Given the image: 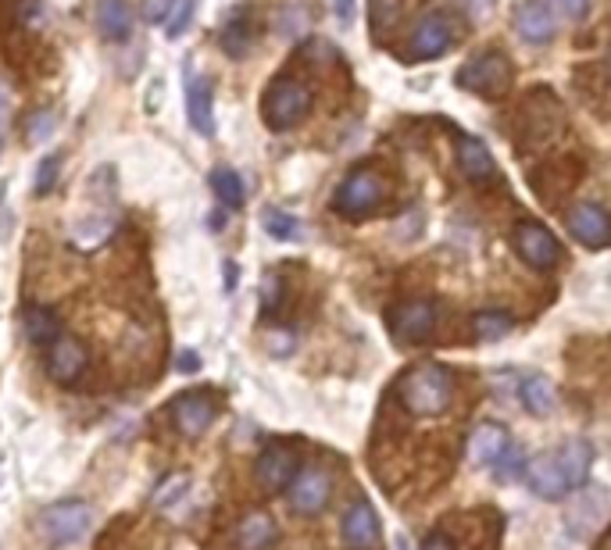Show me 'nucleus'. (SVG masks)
Wrapping results in <instances>:
<instances>
[{"label": "nucleus", "instance_id": "f257e3e1", "mask_svg": "<svg viewBox=\"0 0 611 550\" xmlns=\"http://www.w3.org/2000/svg\"><path fill=\"white\" fill-rule=\"evenodd\" d=\"M454 372L447 364L425 361L408 369L397 383V396H401L404 411H411L415 419H436L454 404Z\"/></svg>", "mask_w": 611, "mask_h": 550}, {"label": "nucleus", "instance_id": "f03ea898", "mask_svg": "<svg viewBox=\"0 0 611 550\" xmlns=\"http://www.w3.org/2000/svg\"><path fill=\"white\" fill-rule=\"evenodd\" d=\"M312 104H315V94L308 83L294 80V75H276L262 94V118L272 133H286V129H297L312 115Z\"/></svg>", "mask_w": 611, "mask_h": 550}, {"label": "nucleus", "instance_id": "7ed1b4c3", "mask_svg": "<svg viewBox=\"0 0 611 550\" xmlns=\"http://www.w3.org/2000/svg\"><path fill=\"white\" fill-rule=\"evenodd\" d=\"M383 197H387V179L379 176L372 165H361L336 187L333 211L344 219H361V215H372V211L383 204Z\"/></svg>", "mask_w": 611, "mask_h": 550}, {"label": "nucleus", "instance_id": "20e7f679", "mask_svg": "<svg viewBox=\"0 0 611 550\" xmlns=\"http://www.w3.org/2000/svg\"><path fill=\"white\" fill-rule=\"evenodd\" d=\"M89 526H94V511L83 500H61L51 504L48 511H40L36 518V532L43 537V543L51 547H69L75 540H83Z\"/></svg>", "mask_w": 611, "mask_h": 550}, {"label": "nucleus", "instance_id": "39448f33", "mask_svg": "<svg viewBox=\"0 0 611 550\" xmlns=\"http://www.w3.org/2000/svg\"><path fill=\"white\" fill-rule=\"evenodd\" d=\"M512 83H515V68L501 51H486L480 57H472L468 65L457 72V86L468 89V94H480V97L508 94Z\"/></svg>", "mask_w": 611, "mask_h": 550}, {"label": "nucleus", "instance_id": "423d86ee", "mask_svg": "<svg viewBox=\"0 0 611 550\" xmlns=\"http://www.w3.org/2000/svg\"><path fill=\"white\" fill-rule=\"evenodd\" d=\"M512 247L529 268H537V272L555 268L558 257H561V243L555 240L551 229L540 225V222H518L515 233H512Z\"/></svg>", "mask_w": 611, "mask_h": 550}, {"label": "nucleus", "instance_id": "0eeeda50", "mask_svg": "<svg viewBox=\"0 0 611 550\" xmlns=\"http://www.w3.org/2000/svg\"><path fill=\"white\" fill-rule=\"evenodd\" d=\"M451 43H454V22H451V14L433 8V11L419 14L415 29H411L408 47H411V57H415V61H433L440 54H447Z\"/></svg>", "mask_w": 611, "mask_h": 550}, {"label": "nucleus", "instance_id": "6e6552de", "mask_svg": "<svg viewBox=\"0 0 611 550\" xmlns=\"http://www.w3.org/2000/svg\"><path fill=\"white\" fill-rule=\"evenodd\" d=\"M387 326L397 340L404 343H422L430 340L433 329H436V308L433 300H404V304H393L387 311Z\"/></svg>", "mask_w": 611, "mask_h": 550}, {"label": "nucleus", "instance_id": "1a4fd4ad", "mask_svg": "<svg viewBox=\"0 0 611 550\" xmlns=\"http://www.w3.org/2000/svg\"><path fill=\"white\" fill-rule=\"evenodd\" d=\"M329 497H333V479H329V472L318 465L301 468L297 479L289 483V508L304 518L323 515L329 508Z\"/></svg>", "mask_w": 611, "mask_h": 550}, {"label": "nucleus", "instance_id": "9d476101", "mask_svg": "<svg viewBox=\"0 0 611 550\" xmlns=\"http://www.w3.org/2000/svg\"><path fill=\"white\" fill-rule=\"evenodd\" d=\"M526 483H529V490L544 500H561L565 494L576 490L572 479H569V468H565V462H561V451L533 457V462L526 465Z\"/></svg>", "mask_w": 611, "mask_h": 550}, {"label": "nucleus", "instance_id": "9b49d317", "mask_svg": "<svg viewBox=\"0 0 611 550\" xmlns=\"http://www.w3.org/2000/svg\"><path fill=\"white\" fill-rule=\"evenodd\" d=\"M187 121L197 136L211 140L215 136V89H211V80L201 72L187 68Z\"/></svg>", "mask_w": 611, "mask_h": 550}, {"label": "nucleus", "instance_id": "f8f14e48", "mask_svg": "<svg viewBox=\"0 0 611 550\" xmlns=\"http://www.w3.org/2000/svg\"><path fill=\"white\" fill-rule=\"evenodd\" d=\"M297 472H301V457L294 447H283V443L265 447L262 457L254 462V476H257V483H262V490H268V494L286 490V486L297 479Z\"/></svg>", "mask_w": 611, "mask_h": 550}, {"label": "nucleus", "instance_id": "ddd939ff", "mask_svg": "<svg viewBox=\"0 0 611 550\" xmlns=\"http://www.w3.org/2000/svg\"><path fill=\"white\" fill-rule=\"evenodd\" d=\"M219 415V404L215 396L204 393V390H190V393H179L172 401V422L182 436H201L208 433V425L215 422Z\"/></svg>", "mask_w": 611, "mask_h": 550}, {"label": "nucleus", "instance_id": "4468645a", "mask_svg": "<svg viewBox=\"0 0 611 550\" xmlns=\"http://www.w3.org/2000/svg\"><path fill=\"white\" fill-rule=\"evenodd\" d=\"M89 355H86V343L75 340V336L61 332L57 340L51 343V355H48V376L61 387H72L80 383V376L86 372Z\"/></svg>", "mask_w": 611, "mask_h": 550}, {"label": "nucleus", "instance_id": "2eb2a0df", "mask_svg": "<svg viewBox=\"0 0 611 550\" xmlns=\"http://www.w3.org/2000/svg\"><path fill=\"white\" fill-rule=\"evenodd\" d=\"M565 222H569L572 240H579L583 247H590V251L608 247V240H611V219H608V211L601 204H576Z\"/></svg>", "mask_w": 611, "mask_h": 550}, {"label": "nucleus", "instance_id": "dca6fc26", "mask_svg": "<svg viewBox=\"0 0 611 550\" xmlns=\"http://www.w3.org/2000/svg\"><path fill=\"white\" fill-rule=\"evenodd\" d=\"M454 158H457V168H462V176L468 182H491L497 176V165H494L491 147H486L480 136L457 133L454 136Z\"/></svg>", "mask_w": 611, "mask_h": 550}, {"label": "nucleus", "instance_id": "f3484780", "mask_svg": "<svg viewBox=\"0 0 611 550\" xmlns=\"http://www.w3.org/2000/svg\"><path fill=\"white\" fill-rule=\"evenodd\" d=\"M94 25H97L101 40L126 43L133 36V29H136V8L129 4V0H97Z\"/></svg>", "mask_w": 611, "mask_h": 550}, {"label": "nucleus", "instance_id": "a211bd4d", "mask_svg": "<svg viewBox=\"0 0 611 550\" xmlns=\"http://www.w3.org/2000/svg\"><path fill=\"white\" fill-rule=\"evenodd\" d=\"M340 537L344 547L350 550H372L379 543V518L365 500H355L344 515V526H340Z\"/></svg>", "mask_w": 611, "mask_h": 550}, {"label": "nucleus", "instance_id": "6ab92c4d", "mask_svg": "<svg viewBox=\"0 0 611 550\" xmlns=\"http://www.w3.org/2000/svg\"><path fill=\"white\" fill-rule=\"evenodd\" d=\"M219 43L229 57H247L257 43V22H254V11L251 8H236L233 14L225 19Z\"/></svg>", "mask_w": 611, "mask_h": 550}, {"label": "nucleus", "instance_id": "aec40b11", "mask_svg": "<svg viewBox=\"0 0 611 550\" xmlns=\"http://www.w3.org/2000/svg\"><path fill=\"white\" fill-rule=\"evenodd\" d=\"M515 33L526 43L544 47V43L555 40V14L547 11L540 0H526V4H518V11H515Z\"/></svg>", "mask_w": 611, "mask_h": 550}, {"label": "nucleus", "instance_id": "412c9836", "mask_svg": "<svg viewBox=\"0 0 611 550\" xmlns=\"http://www.w3.org/2000/svg\"><path fill=\"white\" fill-rule=\"evenodd\" d=\"M604 490H587L579 500H572V508L565 511V529L572 532L576 540L590 537L593 529L604 522Z\"/></svg>", "mask_w": 611, "mask_h": 550}, {"label": "nucleus", "instance_id": "4be33fe9", "mask_svg": "<svg viewBox=\"0 0 611 550\" xmlns=\"http://www.w3.org/2000/svg\"><path fill=\"white\" fill-rule=\"evenodd\" d=\"M504 451H508V433H504V425L483 422L480 430L468 436V462L476 468H494Z\"/></svg>", "mask_w": 611, "mask_h": 550}, {"label": "nucleus", "instance_id": "5701e85b", "mask_svg": "<svg viewBox=\"0 0 611 550\" xmlns=\"http://www.w3.org/2000/svg\"><path fill=\"white\" fill-rule=\"evenodd\" d=\"M280 540V529L272 522L268 511H251L236 526V547L240 550H272Z\"/></svg>", "mask_w": 611, "mask_h": 550}, {"label": "nucleus", "instance_id": "b1692460", "mask_svg": "<svg viewBox=\"0 0 611 550\" xmlns=\"http://www.w3.org/2000/svg\"><path fill=\"white\" fill-rule=\"evenodd\" d=\"M22 329H25V340L33 347H43V343H54L61 336V318L54 308H43V304H33V308H25L22 315Z\"/></svg>", "mask_w": 611, "mask_h": 550}, {"label": "nucleus", "instance_id": "393cba45", "mask_svg": "<svg viewBox=\"0 0 611 550\" xmlns=\"http://www.w3.org/2000/svg\"><path fill=\"white\" fill-rule=\"evenodd\" d=\"M112 229H115V219L108 215V211L80 219V222H75V233H72L75 251H97L101 243L112 236Z\"/></svg>", "mask_w": 611, "mask_h": 550}, {"label": "nucleus", "instance_id": "a878e982", "mask_svg": "<svg viewBox=\"0 0 611 550\" xmlns=\"http://www.w3.org/2000/svg\"><path fill=\"white\" fill-rule=\"evenodd\" d=\"M523 404L533 415H551L555 411V383L547 376H526L523 379Z\"/></svg>", "mask_w": 611, "mask_h": 550}, {"label": "nucleus", "instance_id": "bb28decb", "mask_svg": "<svg viewBox=\"0 0 611 550\" xmlns=\"http://www.w3.org/2000/svg\"><path fill=\"white\" fill-rule=\"evenodd\" d=\"M211 190H215V197L225 204V208H243V201H247V190H243V179L240 172H233V168L219 165L215 172L208 176Z\"/></svg>", "mask_w": 611, "mask_h": 550}, {"label": "nucleus", "instance_id": "cd10ccee", "mask_svg": "<svg viewBox=\"0 0 611 550\" xmlns=\"http://www.w3.org/2000/svg\"><path fill=\"white\" fill-rule=\"evenodd\" d=\"M472 326H476L480 340H501V336L512 332V315L508 311H476V318H472Z\"/></svg>", "mask_w": 611, "mask_h": 550}, {"label": "nucleus", "instance_id": "c85d7f7f", "mask_svg": "<svg viewBox=\"0 0 611 550\" xmlns=\"http://www.w3.org/2000/svg\"><path fill=\"white\" fill-rule=\"evenodd\" d=\"M57 129V115L51 108H40V112H29L25 115V140L29 144H48Z\"/></svg>", "mask_w": 611, "mask_h": 550}, {"label": "nucleus", "instance_id": "c756f323", "mask_svg": "<svg viewBox=\"0 0 611 550\" xmlns=\"http://www.w3.org/2000/svg\"><path fill=\"white\" fill-rule=\"evenodd\" d=\"M262 225H265V233L272 240H297L301 236V222L294 215H286V211H280V208H268L262 215Z\"/></svg>", "mask_w": 611, "mask_h": 550}, {"label": "nucleus", "instance_id": "7c9ffc66", "mask_svg": "<svg viewBox=\"0 0 611 550\" xmlns=\"http://www.w3.org/2000/svg\"><path fill=\"white\" fill-rule=\"evenodd\" d=\"M197 4H201V0H176V8L168 11V19H165V36L168 40H179L182 33H187L190 22H193Z\"/></svg>", "mask_w": 611, "mask_h": 550}, {"label": "nucleus", "instance_id": "2f4dec72", "mask_svg": "<svg viewBox=\"0 0 611 550\" xmlns=\"http://www.w3.org/2000/svg\"><path fill=\"white\" fill-rule=\"evenodd\" d=\"M61 155H48L40 165H36V179H33V193L36 197H48L54 187H57V179H61Z\"/></svg>", "mask_w": 611, "mask_h": 550}, {"label": "nucleus", "instance_id": "473e14b6", "mask_svg": "<svg viewBox=\"0 0 611 550\" xmlns=\"http://www.w3.org/2000/svg\"><path fill=\"white\" fill-rule=\"evenodd\" d=\"M190 490L187 476H172V483H161V490L155 494V508H172V504Z\"/></svg>", "mask_w": 611, "mask_h": 550}, {"label": "nucleus", "instance_id": "72a5a7b5", "mask_svg": "<svg viewBox=\"0 0 611 550\" xmlns=\"http://www.w3.org/2000/svg\"><path fill=\"white\" fill-rule=\"evenodd\" d=\"M397 19H401V0H372V22L376 29L379 25H393Z\"/></svg>", "mask_w": 611, "mask_h": 550}, {"label": "nucleus", "instance_id": "f704fd0d", "mask_svg": "<svg viewBox=\"0 0 611 550\" xmlns=\"http://www.w3.org/2000/svg\"><path fill=\"white\" fill-rule=\"evenodd\" d=\"M172 8H176V0H140V19L150 25H161Z\"/></svg>", "mask_w": 611, "mask_h": 550}, {"label": "nucleus", "instance_id": "c9c22d12", "mask_svg": "<svg viewBox=\"0 0 611 550\" xmlns=\"http://www.w3.org/2000/svg\"><path fill=\"white\" fill-rule=\"evenodd\" d=\"M518 462H523V451H518L515 443H508V451H504V454L497 457L494 476H501V479H512L515 472H518Z\"/></svg>", "mask_w": 611, "mask_h": 550}, {"label": "nucleus", "instance_id": "e433bc0d", "mask_svg": "<svg viewBox=\"0 0 611 550\" xmlns=\"http://www.w3.org/2000/svg\"><path fill=\"white\" fill-rule=\"evenodd\" d=\"M555 8L565 14V19H587L590 0H555Z\"/></svg>", "mask_w": 611, "mask_h": 550}, {"label": "nucleus", "instance_id": "4c0bfd02", "mask_svg": "<svg viewBox=\"0 0 611 550\" xmlns=\"http://www.w3.org/2000/svg\"><path fill=\"white\" fill-rule=\"evenodd\" d=\"M422 550H454V543H451V537L444 529H436V532H430V537L422 540Z\"/></svg>", "mask_w": 611, "mask_h": 550}, {"label": "nucleus", "instance_id": "58836bf2", "mask_svg": "<svg viewBox=\"0 0 611 550\" xmlns=\"http://www.w3.org/2000/svg\"><path fill=\"white\" fill-rule=\"evenodd\" d=\"M333 8H336V22L344 29L355 22V0H333Z\"/></svg>", "mask_w": 611, "mask_h": 550}, {"label": "nucleus", "instance_id": "ea45409f", "mask_svg": "<svg viewBox=\"0 0 611 550\" xmlns=\"http://www.w3.org/2000/svg\"><path fill=\"white\" fill-rule=\"evenodd\" d=\"M265 304L268 308H280V275H268L265 279Z\"/></svg>", "mask_w": 611, "mask_h": 550}, {"label": "nucleus", "instance_id": "a19ab883", "mask_svg": "<svg viewBox=\"0 0 611 550\" xmlns=\"http://www.w3.org/2000/svg\"><path fill=\"white\" fill-rule=\"evenodd\" d=\"M176 369L179 372H197V369H201V355H193V350H182Z\"/></svg>", "mask_w": 611, "mask_h": 550}, {"label": "nucleus", "instance_id": "79ce46f5", "mask_svg": "<svg viewBox=\"0 0 611 550\" xmlns=\"http://www.w3.org/2000/svg\"><path fill=\"white\" fill-rule=\"evenodd\" d=\"M8 115H11V101H8V94H4V86H0V136H4Z\"/></svg>", "mask_w": 611, "mask_h": 550}, {"label": "nucleus", "instance_id": "37998d69", "mask_svg": "<svg viewBox=\"0 0 611 550\" xmlns=\"http://www.w3.org/2000/svg\"><path fill=\"white\" fill-rule=\"evenodd\" d=\"M598 550H611V529H608V537H604V540L598 543Z\"/></svg>", "mask_w": 611, "mask_h": 550}, {"label": "nucleus", "instance_id": "c03bdc74", "mask_svg": "<svg viewBox=\"0 0 611 550\" xmlns=\"http://www.w3.org/2000/svg\"><path fill=\"white\" fill-rule=\"evenodd\" d=\"M476 4H480V8H486V4H494V0H476Z\"/></svg>", "mask_w": 611, "mask_h": 550}, {"label": "nucleus", "instance_id": "a18cd8bd", "mask_svg": "<svg viewBox=\"0 0 611 550\" xmlns=\"http://www.w3.org/2000/svg\"><path fill=\"white\" fill-rule=\"evenodd\" d=\"M608 72H611V47H608Z\"/></svg>", "mask_w": 611, "mask_h": 550}, {"label": "nucleus", "instance_id": "49530a36", "mask_svg": "<svg viewBox=\"0 0 611 550\" xmlns=\"http://www.w3.org/2000/svg\"><path fill=\"white\" fill-rule=\"evenodd\" d=\"M0 147H4V136H0Z\"/></svg>", "mask_w": 611, "mask_h": 550}]
</instances>
